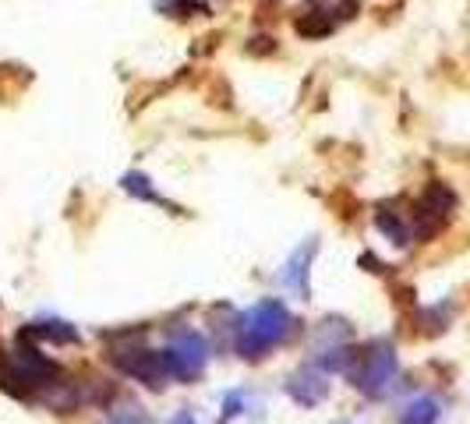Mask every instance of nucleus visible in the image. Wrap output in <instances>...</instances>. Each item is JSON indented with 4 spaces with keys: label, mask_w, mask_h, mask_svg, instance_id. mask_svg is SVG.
Listing matches in <instances>:
<instances>
[{
    "label": "nucleus",
    "mask_w": 470,
    "mask_h": 424,
    "mask_svg": "<svg viewBox=\"0 0 470 424\" xmlns=\"http://www.w3.org/2000/svg\"><path fill=\"white\" fill-rule=\"evenodd\" d=\"M293 332H297V318L290 315V308L283 301H276V298H266V301H259L255 308H248L244 315L237 318V325H234V347H237L241 357L259 361L273 347L286 343Z\"/></svg>",
    "instance_id": "1"
},
{
    "label": "nucleus",
    "mask_w": 470,
    "mask_h": 424,
    "mask_svg": "<svg viewBox=\"0 0 470 424\" xmlns=\"http://www.w3.org/2000/svg\"><path fill=\"white\" fill-rule=\"evenodd\" d=\"M396 375H400V361H396V347H392L389 339H372V343L358 354V361H354V368H350L354 386H358L368 400L389 396L392 386H396Z\"/></svg>",
    "instance_id": "2"
},
{
    "label": "nucleus",
    "mask_w": 470,
    "mask_h": 424,
    "mask_svg": "<svg viewBox=\"0 0 470 424\" xmlns=\"http://www.w3.org/2000/svg\"><path fill=\"white\" fill-rule=\"evenodd\" d=\"M110 361H113L124 375L138 379V382L149 386V389H163V386L174 379L170 368H167L163 350H149V347H142V343H135V339L113 343V347H110Z\"/></svg>",
    "instance_id": "3"
},
{
    "label": "nucleus",
    "mask_w": 470,
    "mask_h": 424,
    "mask_svg": "<svg viewBox=\"0 0 470 424\" xmlns=\"http://www.w3.org/2000/svg\"><path fill=\"white\" fill-rule=\"evenodd\" d=\"M453 209H457L453 188L442 184V181H432L421 192L417 206H414V233H417V241H432L435 233H442L449 226V219H453Z\"/></svg>",
    "instance_id": "4"
},
{
    "label": "nucleus",
    "mask_w": 470,
    "mask_h": 424,
    "mask_svg": "<svg viewBox=\"0 0 470 424\" xmlns=\"http://www.w3.org/2000/svg\"><path fill=\"white\" fill-rule=\"evenodd\" d=\"M209 339L202 336V332H177L167 347H163V357H167V368H170V375L174 379H181V382H191V379H198L202 371H205V364H209Z\"/></svg>",
    "instance_id": "5"
},
{
    "label": "nucleus",
    "mask_w": 470,
    "mask_h": 424,
    "mask_svg": "<svg viewBox=\"0 0 470 424\" xmlns=\"http://www.w3.org/2000/svg\"><path fill=\"white\" fill-rule=\"evenodd\" d=\"M286 393H290V400L301 404V407H318V404L329 396V382H326V375H322L315 364H304V368H297V371L290 375Z\"/></svg>",
    "instance_id": "6"
},
{
    "label": "nucleus",
    "mask_w": 470,
    "mask_h": 424,
    "mask_svg": "<svg viewBox=\"0 0 470 424\" xmlns=\"http://www.w3.org/2000/svg\"><path fill=\"white\" fill-rule=\"evenodd\" d=\"M315 251H318V244H315V241L301 244V248L286 258V265L280 269L283 287H290L297 298H308V273H311V258H315Z\"/></svg>",
    "instance_id": "7"
},
{
    "label": "nucleus",
    "mask_w": 470,
    "mask_h": 424,
    "mask_svg": "<svg viewBox=\"0 0 470 424\" xmlns=\"http://www.w3.org/2000/svg\"><path fill=\"white\" fill-rule=\"evenodd\" d=\"M25 339H46V343H57V347H68V343H82V332L61 318H43V322H32L21 329Z\"/></svg>",
    "instance_id": "8"
},
{
    "label": "nucleus",
    "mask_w": 470,
    "mask_h": 424,
    "mask_svg": "<svg viewBox=\"0 0 470 424\" xmlns=\"http://www.w3.org/2000/svg\"><path fill=\"white\" fill-rule=\"evenodd\" d=\"M439 418H442V404L435 396H414L396 414V424H439Z\"/></svg>",
    "instance_id": "9"
},
{
    "label": "nucleus",
    "mask_w": 470,
    "mask_h": 424,
    "mask_svg": "<svg viewBox=\"0 0 470 424\" xmlns=\"http://www.w3.org/2000/svg\"><path fill=\"white\" fill-rule=\"evenodd\" d=\"M375 226L396 244V248H403V244H410V226H407V219L400 216V212H389V209H378L375 212Z\"/></svg>",
    "instance_id": "10"
},
{
    "label": "nucleus",
    "mask_w": 470,
    "mask_h": 424,
    "mask_svg": "<svg viewBox=\"0 0 470 424\" xmlns=\"http://www.w3.org/2000/svg\"><path fill=\"white\" fill-rule=\"evenodd\" d=\"M120 184H124V192H131V195H138V199H145V202H160V206H167V199H160V195L153 192V184H149L145 174H128Z\"/></svg>",
    "instance_id": "11"
},
{
    "label": "nucleus",
    "mask_w": 470,
    "mask_h": 424,
    "mask_svg": "<svg viewBox=\"0 0 470 424\" xmlns=\"http://www.w3.org/2000/svg\"><path fill=\"white\" fill-rule=\"evenodd\" d=\"M156 7H160V11H167V14H174V18L209 14V7H205V4H198V0H156Z\"/></svg>",
    "instance_id": "12"
},
{
    "label": "nucleus",
    "mask_w": 470,
    "mask_h": 424,
    "mask_svg": "<svg viewBox=\"0 0 470 424\" xmlns=\"http://www.w3.org/2000/svg\"><path fill=\"white\" fill-rule=\"evenodd\" d=\"M241 407H244V396H241V393H230V396H227V404H223V414H219V424H230V421H234V418H237V414H244Z\"/></svg>",
    "instance_id": "13"
},
{
    "label": "nucleus",
    "mask_w": 470,
    "mask_h": 424,
    "mask_svg": "<svg viewBox=\"0 0 470 424\" xmlns=\"http://www.w3.org/2000/svg\"><path fill=\"white\" fill-rule=\"evenodd\" d=\"M167 424H198V421H194V414H191V411H177V414H174Z\"/></svg>",
    "instance_id": "14"
},
{
    "label": "nucleus",
    "mask_w": 470,
    "mask_h": 424,
    "mask_svg": "<svg viewBox=\"0 0 470 424\" xmlns=\"http://www.w3.org/2000/svg\"><path fill=\"white\" fill-rule=\"evenodd\" d=\"M106 424H149L145 418H113V421H106Z\"/></svg>",
    "instance_id": "15"
}]
</instances>
